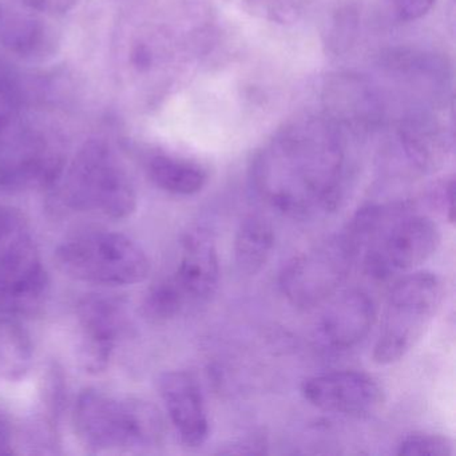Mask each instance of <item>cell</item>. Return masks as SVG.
Returning a JSON list of instances; mask_svg holds the SVG:
<instances>
[{"instance_id":"obj_10","label":"cell","mask_w":456,"mask_h":456,"mask_svg":"<svg viewBox=\"0 0 456 456\" xmlns=\"http://www.w3.org/2000/svg\"><path fill=\"white\" fill-rule=\"evenodd\" d=\"M301 394L317 410L354 418L378 412L386 399L383 387L372 375L354 370L312 376L304 380Z\"/></svg>"},{"instance_id":"obj_19","label":"cell","mask_w":456,"mask_h":456,"mask_svg":"<svg viewBox=\"0 0 456 456\" xmlns=\"http://www.w3.org/2000/svg\"><path fill=\"white\" fill-rule=\"evenodd\" d=\"M31 344L14 322L0 320V375L18 378L28 370Z\"/></svg>"},{"instance_id":"obj_12","label":"cell","mask_w":456,"mask_h":456,"mask_svg":"<svg viewBox=\"0 0 456 456\" xmlns=\"http://www.w3.org/2000/svg\"><path fill=\"white\" fill-rule=\"evenodd\" d=\"M124 322V311L117 301L87 298L81 304L79 359L87 372H102L108 368Z\"/></svg>"},{"instance_id":"obj_8","label":"cell","mask_w":456,"mask_h":456,"mask_svg":"<svg viewBox=\"0 0 456 456\" xmlns=\"http://www.w3.org/2000/svg\"><path fill=\"white\" fill-rule=\"evenodd\" d=\"M440 241L442 233L432 218L402 212L365 249V269L379 280L413 271L436 253Z\"/></svg>"},{"instance_id":"obj_25","label":"cell","mask_w":456,"mask_h":456,"mask_svg":"<svg viewBox=\"0 0 456 456\" xmlns=\"http://www.w3.org/2000/svg\"><path fill=\"white\" fill-rule=\"evenodd\" d=\"M78 0H23L28 10L38 14L55 15L69 12Z\"/></svg>"},{"instance_id":"obj_23","label":"cell","mask_w":456,"mask_h":456,"mask_svg":"<svg viewBox=\"0 0 456 456\" xmlns=\"http://www.w3.org/2000/svg\"><path fill=\"white\" fill-rule=\"evenodd\" d=\"M244 9L268 18L285 22L298 12L300 0H236Z\"/></svg>"},{"instance_id":"obj_21","label":"cell","mask_w":456,"mask_h":456,"mask_svg":"<svg viewBox=\"0 0 456 456\" xmlns=\"http://www.w3.org/2000/svg\"><path fill=\"white\" fill-rule=\"evenodd\" d=\"M22 89L14 69L0 60V130L20 119Z\"/></svg>"},{"instance_id":"obj_13","label":"cell","mask_w":456,"mask_h":456,"mask_svg":"<svg viewBox=\"0 0 456 456\" xmlns=\"http://www.w3.org/2000/svg\"><path fill=\"white\" fill-rule=\"evenodd\" d=\"M220 276V258L213 234L205 228L191 229L183 237V253L173 276L186 300H210L217 292Z\"/></svg>"},{"instance_id":"obj_5","label":"cell","mask_w":456,"mask_h":456,"mask_svg":"<svg viewBox=\"0 0 456 456\" xmlns=\"http://www.w3.org/2000/svg\"><path fill=\"white\" fill-rule=\"evenodd\" d=\"M55 261L71 279L106 287L138 284L151 272L145 250L116 232H87L71 237L58 247Z\"/></svg>"},{"instance_id":"obj_14","label":"cell","mask_w":456,"mask_h":456,"mask_svg":"<svg viewBox=\"0 0 456 456\" xmlns=\"http://www.w3.org/2000/svg\"><path fill=\"white\" fill-rule=\"evenodd\" d=\"M330 300L320 320L325 343L338 351L359 346L370 335L378 317L372 297L364 290L349 289Z\"/></svg>"},{"instance_id":"obj_1","label":"cell","mask_w":456,"mask_h":456,"mask_svg":"<svg viewBox=\"0 0 456 456\" xmlns=\"http://www.w3.org/2000/svg\"><path fill=\"white\" fill-rule=\"evenodd\" d=\"M343 175L340 138L330 125L314 118L285 127L252 167L258 197L281 215L301 220L335 212Z\"/></svg>"},{"instance_id":"obj_22","label":"cell","mask_w":456,"mask_h":456,"mask_svg":"<svg viewBox=\"0 0 456 456\" xmlns=\"http://www.w3.org/2000/svg\"><path fill=\"white\" fill-rule=\"evenodd\" d=\"M396 453L405 456H451L453 455V443L444 435L412 432L400 440Z\"/></svg>"},{"instance_id":"obj_26","label":"cell","mask_w":456,"mask_h":456,"mask_svg":"<svg viewBox=\"0 0 456 456\" xmlns=\"http://www.w3.org/2000/svg\"><path fill=\"white\" fill-rule=\"evenodd\" d=\"M265 440L260 436L244 437V439L232 442L231 444L225 445L224 450H220V453H263L265 452Z\"/></svg>"},{"instance_id":"obj_15","label":"cell","mask_w":456,"mask_h":456,"mask_svg":"<svg viewBox=\"0 0 456 456\" xmlns=\"http://www.w3.org/2000/svg\"><path fill=\"white\" fill-rule=\"evenodd\" d=\"M274 240V228L268 217L260 213L244 217L234 239V263L240 273H260L273 252Z\"/></svg>"},{"instance_id":"obj_3","label":"cell","mask_w":456,"mask_h":456,"mask_svg":"<svg viewBox=\"0 0 456 456\" xmlns=\"http://www.w3.org/2000/svg\"><path fill=\"white\" fill-rule=\"evenodd\" d=\"M443 298L444 284L432 272H412L395 282L381 314L373 362L389 365L407 356L434 322Z\"/></svg>"},{"instance_id":"obj_6","label":"cell","mask_w":456,"mask_h":456,"mask_svg":"<svg viewBox=\"0 0 456 456\" xmlns=\"http://www.w3.org/2000/svg\"><path fill=\"white\" fill-rule=\"evenodd\" d=\"M357 258L356 248L346 232L333 234L296 256L282 268L280 290L295 308H316L338 295Z\"/></svg>"},{"instance_id":"obj_28","label":"cell","mask_w":456,"mask_h":456,"mask_svg":"<svg viewBox=\"0 0 456 456\" xmlns=\"http://www.w3.org/2000/svg\"><path fill=\"white\" fill-rule=\"evenodd\" d=\"M12 431L9 420L0 413V455L12 453Z\"/></svg>"},{"instance_id":"obj_7","label":"cell","mask_w":456,"mask_h":456,"mask_svg":"<svg viewBox=\"0 0 456 456\" xmlns=\"http://www.w3.org/2000/svg\"><path fill=\"white\" fill-rule=\"evenodd\" d=\"M49 279L20 213L0 208V312L28 314L46 296Z\"/></svg>"},{"instance_id":"obj_24","label":"cell","mask_w":456,"mask_h":456,"mask_svg":"<svg viewBox=\"0 0 456 456\" xmlns=\"http://www.w3.org/2000/svg\"><path fill=\"white\" fill-rule=\"evenodd\" d=\"M436 0H388L392 12L405 22L420 20L434 7Z\"/></svg>"},{"instance_id":"obj_17","label":"cell","mask_w":456,"mask_h":456,"mask_svg":"<svg viewBox=\"0 0 456 456\" xmlns=\"http://www.w3.org/2000/svg\"><path fill=\"white\" fill-rule=\"evenodd\" d=\"M146 169L159 189L175 196H193L208 183V173L199 164L167 154L151 157Z\"/></svg>"},{"instance_id":"obj_16","label":"cell","mask_w":456,"mask_h":456,"mask_svg":"<svg viewBox=\"0 0 456 456\" xmlns=\"http://www.w3.org/2000/svg\"><path fill=\"white\" fill-rule=\"evenodd\" d=\"M405 157L416 170L424 175L436 172L447 159L448 143L437 125L419 119L408 125L402 133Z\"/></svg>"},{"instance_id":"obj_9","label":"cell","mask_w":456,"mask_h":456,"mask_svg":"<svg viewBox=\"0 0 456 456\" xmlns=\"http://www.w3.org/2000/svg\"><path fill=\"white\" fill-rule=\"evenodd\" d=\"M63 170L46 138L18 121L0 130V191L18 193L52 185Z\"/></svg>"},{"instance_id":"obj_2","label":"cell","mask_w":456,"mask_h":456,"mask_svg":"<svg viewBox=\"0 0 456 456\" xmlns=\"http://www.w3.org/2000/svg\"><path fill=\"white\" fill-rule=\"evenodd\" d=\"M74 424L81 442L94 452L146 451L164 442V419L153 404L118 400L97 389L79 395Z\"/></svg>"},{"instance_id":"obj_20","label":"cell","mask_w":456,"mask_h":456,"mask_svg":"<svg viewBox=\"0 0 456 456\" xmlns=\"http://www.w3.org/2000/svg\"><path fill=\"white\" fill-rule=\"evenodd\" d=\"M186 303L188 300L183 290L175 279L170 277L151 288L143 301V312L151 322H169L183 311Z\"/></svg>"},{"instance_id":"obj_11","label":"cell","mask_w":456,"mask_h":456,"mask_svg":"<svg viewBox=\"0 0 456 456\" xmlns=\"http://www.w3.org/2000/svg\"><path fill=\"white\" fill-rule=\"evenodd\" d=\"M159 394L181 442L200 448L209 437V418L199 381L185 370H170L159 378Z\"/></svg>"},{"instance_id":"obj_18","label":"cell","mask_w":456,"mask_h":456,"mask_svg":"<svg viewBox=\"0 0 456 456\" xmlns=\"http://www.w3.org/2000/svg\"><path fill=\"white\" fill-rule=\"evenodd\" d=\"M2 39L12 52L22 57H37L50 46V34L38 18L18 15L10 18L2 30Z\"/></svg>"},{"instance_id":"obj_4","label":"cell","mask_w":456,"mask_h":456,"mask_svg":"<svg viewBox=\"0 0 456 456\" xmlns=\"http://www.w3.org/2000/svg\"><path fill=\"white\" fill-rule=\"evenodd\" d=\"M60 178L63 202L71 209L98 212L114 220L127 218L137 209L134 186L105 143H86Z\"/></svg>"},{"instance_id":"obj_27","label":"cell","mask_w":456,"mask_h":456,"mask_svg":"<svg viewBox=\"0 0 456 456\" xmlns=\"http://www.w3.org/2000/svg\"><path fill=\"white\" fill-rule=\"evenodd\" d=\"M437 201H439L440 208H442L443 213H444L445 218L448 223L453 224L455 220V212H453V199H455V183L453 178H448L444 181L442 188H440L439 196H437Z\"/></svg>"}]
</instances>
